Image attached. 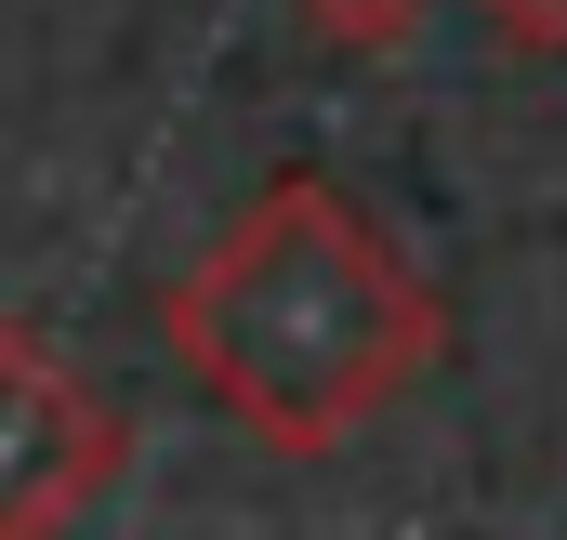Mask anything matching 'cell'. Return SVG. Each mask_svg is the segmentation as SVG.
<instances>
[{
	"label": "cell",
	"instance_id": "obj_1",
	"mask_svg": "<svg viewBox=\"0 0 567 540\" xmlns=\"http://www.w3.org/2000/svg\"><path fill=\"white\" fill-rule=\"evenodd\" d=\"M172 356L198 396L238 408L265 448H343L370 408H396L449 356V316L410 277V251L317 172H278L172 290Z\"/></svg>",
	"mask_w": 567,
	"mask_h": 540
},
{
	"label": "cell",
	"instance_id": "obj_2",
	"mask_svg": "<svg viewBox=\"0 0 567 540\" xmlns=\"http://www.w3.org/2000/svg\"><path fill=\"white\" fill-rule=\"evenodd\" d=\"M120 475V408L40 330H0V540H66V515Z\"/></svg>",
	"mask_w": 567,
	"mask_h": 540
},
{
	"label": "cell",
	"instance_id": "obj_3",
	"mask_svg": "<svg viewBox=\"0 0 567 540\" xmlns=\"http://www.w3.org/2000/svg\"><path fill=\"white\" fill-rule=\"evenodd\" d=\"M303 13H317L343 53H396V40L423 27V0H303Z\"/></svg>",
	"mask_w": 567,
	"mask_h": 540
},
{
	"label": "cell",
	"instance_id": "obj_4",
	"mask_svg": "<svg viewBox=\"0 0 567 540\" xmlns=\"http://www.w3.org/2000/svg\"><path fill=\"white\" fill-rule=\"evenodd\" d=\"M488 27L515 53H567V0H488Z\"/></svg>",
	"mask_w": 567,
	"mask_h": 540
}]
</instances>
